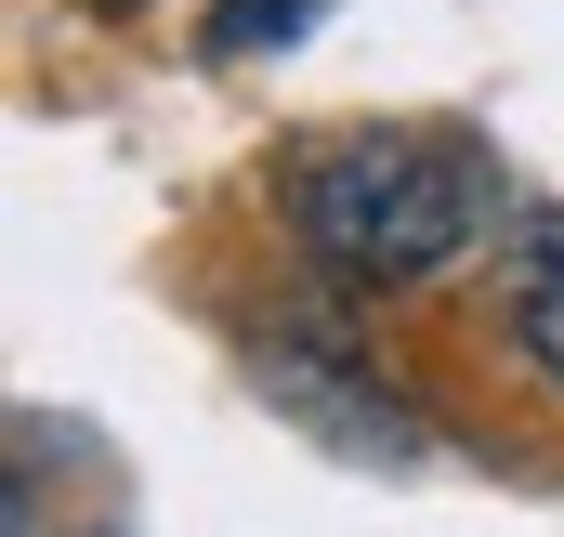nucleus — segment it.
<instances>
[{
	"mask_svg": "<svg viewBox=\"0 0 564 537\" xmlns=\"http://www.w3.org/2000/svg\"><path fill=\"white\" fill-rule=\"evenodd\" d=\"M263 394L302 406V419H315L328 446H355V459H408V446H421V406L394 394V381H368L315 315H289L276 341H263Z\"/></svg>",
	"mask_w": 564,
	"mask_h": 537,
	"instance_id": "2",
	"label": "nucleus"
},
{
	"mask_svg": "<svg viewBox=\"0 0 564 537\" xmlns=\"http://www.w3.org/2000/svg\"><path fill=\"white\" fill-rule=\"evenodd\" d=\"M276 197H289V237L341 288H421L459 250H486L499 157L473 132H446V119H355V132L289 144Z\"/></svg>",
	"mask_w": 564,
	"mask_h": 537,
	"instance_id": "1",
	"label": "nucleus"
},
{
	"mask_svg": "<svg viewBox=\"0 0 564 537\" xmlns=\"http://www.w3.org/2000/svg\"><path fill=\"white\" fill-rule=\"evenodd\" d=\"M93 13H132V0H93Z\"/></svg>",
	"mask_w": 564,
	"mask_h": 537,
	"instance_id": "5",
	"label": "nucleus"
},
{
	"mask_svg": "<svg viewBox=\"0 0 564 537\" xmlns=\"http://www.w3.org/2000/svg\"><path fill=\"white\" fill-rule=\"evenodd\" d=\"M499 328H512V354L564 394V210H525L499 237Z\"/></svg>",
	"mask_w": 564,
	"mask_h": 537,
	"instance_id": "3",
	"label": "nucleus"
},
{
	"mask_svg": "<svg viewBox=\"0 0 564 537\" xmlns=\"http://www.w3.org/2000/svg\"><path fill=\"white\" fill-rule=\"evenodd\" d=\"M302 26H315V0H224L210 53H263V40H302Z\"/></svg>",
	"mask_w": 564,
	"mask_h": 537,
	"instance_id": "4",
	"label": "nucleus"
}]
</instances>
